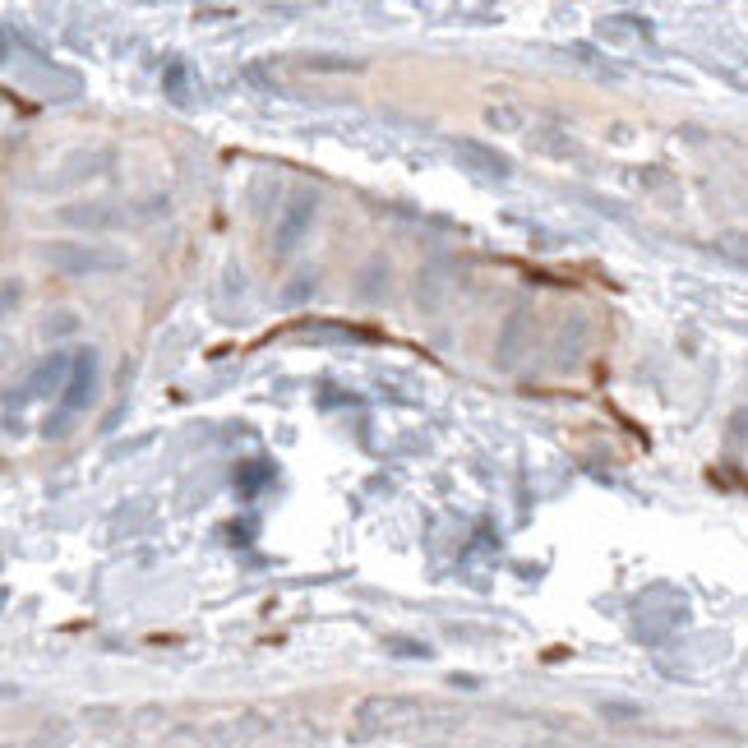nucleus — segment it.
<instances>
[{
  "label": "nucleus",
  "instance_id": "7ed1b4c3",
  "mask_svg": "<svg viewBox=\"0 0 748 748\" xmlns=\"http://www.w3.org/2000/svg\"><path fill=\"white\" fill-rule=\"evenodd\" d=\"M310 222V199H301V204L291 208V222H287V231H282V245H291L296 236H301V227Z\"/></svg>",
  "mask_w": 748,
  "mask_h": 748
},
{
  "label": "nucleus",
  "instance_id": "f03ea898",
  "mask_svg": "<svg viewBox=\"0 0 748 748\" xmlns=\"http://www.w3.org/2000/svg\"><path fill=\"white\" fill-rule=\"evenodd\" d=\"M458 157L467 162V167L481 171V176H508V162H504V157H495L490 148H481V144H462Z\"/></svg>",
  "mask_w": 748,
  "mask_h": 748
},
{
  "label": "nucleus",
  "instance_id": "f257e3e1",
  "mask_svg": "<svg viewBox=\"0 0 748 748\" xmlns=\"http://www.w3.org/2000/svg\"><path fill=\"white\" fill-rule=\"evenodd\" d=\"M93 393H97V356L79 351V356H70V370H65V384H61V411L47 421V435H61L65 425L93 402Z\"/></svg>",
  "mask_w": 748,
  "mask_h": 748
}]
</instances>
